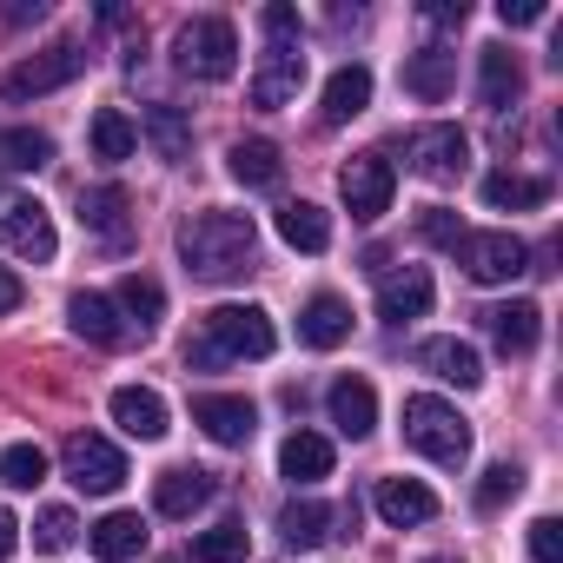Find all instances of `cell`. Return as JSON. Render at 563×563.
<instances>
[{
  "label": "cell",
  "mask_w": 563,
  "mask_h": 563,
  "mask_svg": "<svg viewBox=\"0 0 563 563\" xmlns=\"http://www.w3.org/2000/svg\"><path fill=\"white\" fill-rule=\"evenodd\" d=\"M431 272L424 265H405V272H391L385 286H378V319L385 325H411V319H424L431 312Z\"/></svg>",
  "instance_id": "obj_14"
},
{
  "label": "cell",
  "mask_w": 563,
  "mask_h": 563,
  "mask_svg": "<svg viewBox=\"0 0 563 563\" xmlns=\"http://www.w3.org/2000/svg\"><path fill=\"white\" fill-rule=\"evenodd\" d=\"M258 27H265V41H299V14L292 8H265Z\"/></svg>",
  "instance_id": "obj_43"
},
{
  "label": "cell",
  "mask_w": 563,
  "mask_h": 563,
  "mask_svg": "<svg viewBox=\"0 0 563 563\" xmlns=\"http://www.w3.org/2000/svg\"><path fill=\"white\" fill-rule=\"evenodd\" d=\"M192 424H199L212 444H245V438H252V424H258V411H252V398L199 391V398H192Z\"/></svg>",
  "instance_id": "obj_13"
},
{
  "label": "cell",
  "mask_w": 563,
  "mask_h": 563,
  "mask_svg": "<svg viewBox=\"0 0 563 563\" xmlns=\"http://www.w3.org/2000/svg\"><path fill=\"white\" fill-rule=\"evenodd\" d=\"M278 471H286L292 484H319V477H332V438H319V431H292L286 444H278Z\"/></svg>",
  "instance_id": "obj_29"
},
{
  "label": "cell",
  "mask_w": 563,
  "mask_h": 563,
  "mask_svg": "<svg viewBox=\"0 0 563 563\" xmlns=\"http://www.w3.org/2000/svg\"><path fill=\"white\" fill-rule=\"evenodd\" d=\"M424 563H457V556H424Z\"/></svg>",
  "instance_id": "obj_48"
},
{
  "label": "cell",
  "mask_w": 563,
  "mask_h": 563,
  "mask_svg": "<svg viewBox=\"0 0 563 563\" xmlns=\"http://www.w3.org/2000/svg\"><path fill=\"white\" fill-rule=\"evenodd\" d=\"M418 365L438 372V378L457 385V391L484 385V358H477V345H464V339H424V345H418Z\"/></svg>",
  "instance_id": "obj_21"
},
{
  "label": "cell",
  "mask_w": 563,
  "mask_h": 563,
  "mask_svg": "<svg viewBox=\"0 0 563 563\" xmlns=\"http://www.w3.org/2000/svg\"><path fill=\"white\" fill-rule=\"evenodd\" d=\"M457 258H464V272L477 278V286H504V278L530 272V245L517 232H464Z\"/></svg>",
  "instance_id": "obj_7"
},
{
  "label": "cell",
  "mask_w": 563,
  "mask_h": 563,
  "mask_svg": "<svg viewBox=\"0 0 563 563\" xmlns=\"http://www.w3.org/2000/svg\"><path fill=\"white\" fill-rule=\"evenodd\" d=\"M451 87H457V54H444V47H424V54H411L405 60V93H418V100H451Z\"/></svg>",
  "instance_id": "obj_24"
},
{
  "label": "cell",
  "mask_w": 563,
  "mask_h": 563,
  "mask_svg": "<svg viewBox=\"0 0 563 563\" xmlns=\"http://www.w3.org/2000/svg\"><path fill=\"white\" fill-rule=\"evenodd\" d=\"M47 159H54V140L41 126H8L0 133V166L8 173H41Z\"/></svg>",
  "instance_id": "obj_35"
},
{
  "label": "cell",
  "mask_w": 563,
  "mask_h": 563,
  "mask_svg": "<svg viewBox=\"0 0 563 563\" xmlns=\"http://www.w3.org/2000/svg\"><path fill=\"white\" fill-rule=\"evenodd\" d=\"M477 100H484L490 113H504V107L523 100V67H517L510 47H484V54H477Z\"/></svg>",
  "instance_id": "obj_19"
},
{
  "label": "cell",
  "mask_w": 563,
  "mask_h": 563,
  "mask_svg": "<svg viewBox=\"0 0 563 563\" xmlns=\"http://www.w3.org/2000/svg\"><path fill=\"white\" fill-rule=\"evenodd\" d=\"M21 550V523H14V510H0V563H8Z\"/></svg>",
  "instance_id": "obj_46"
},
{
  "label": "cell",
  "mask_w": 563,
  "mask_h": 563,
  "mask_svg": "<svg viewBox=\"0 0 563 563\" xmlns=\"http://www.w3.org/2000/svg\"><path fill=\"white\" fill-rule=\"evenodd\" d=\"M339 192H345L352 219H378V212H391L398 173H391V159H385V153H358V159L339 173Z\"/></svg>",
  "instance_id": "obj_10"
},
{
  "label": "cell",
  "mask_w": 563,
  "mask_h": 563,
  "mask_svg": "<svg viewBox=\"0 0 563 563\" xmlns=\"http://www.w3.org/2000/svg\"><path fill=\"white\" fill-rule=\"evenodd\" d=\"M225 159H232V179H239V186H258V192H272L278 179H286V159H278L272 140H239Z\"/></svg>",
  "instance_id": "obj_31"
},
{
  "label": "cell",
  "mask_w": 563,
  "mask_h": 563,
  "mask_svg": "<svg viewBox=\"0 0 563 563\" xmlns=\"http://www.w3.org/2000/svg\"><path fill=\"white\" fill-rule=\"evenodd\" d=\"M67 325H74V339H87V345H100V352H120V345L140 339V332L126 325V312H120L107 292H74V299H67Z\"/></svg>",
  "instance_id": "obj_12"
},
{
  "label": "cell",
  "mask_w": 563,
  "mask_h": 563,
  "mask_svg": "<svg viewBox=\"0 0 563 563\" xmlns=\"http://www.w3.org/2000/svg\"><path fill=\"white\" fill-rule=\"evenodd\" d=\"M173 60H179L186 80H232V67H239V34H232V21H225V14H206V21L179 27Z\"/></svg>",
  "instance_id": "obj_4"
},
{
  "label": "cell",
  "mask_w": 563,
  "mask_h": 563,
  "mask_svg": "<svg viewBox=\"0 0 563 563\" xmlns=\"http://www.w3.org/2000/svg\"><path fill=\"white\" fill-rule=\"evenodd\" d=\"M80 74H87V47H80V41H54L47 54L21 60L8 80H0V93H8V100H41V93H60V87H74Z\"/></svg>",
  "instance_id": "obj_6"
},
{
  "label": "cell",
  "mask_w": 563,
  "mask_h": 563,
  "mask_svg": "<svg viewBox=\"0 0 563 563\" xmlns=\"http://www.w3.org/2000/svg\"><path fill=\"white\" fill-rule=\"evenodd\" d=\"M113 306H120L126 325L146 339V332L159 325V312H166V286H159V278H146V272H126V278H120V292H113Z\"/></svg>",
  "instance_id": "obj_30"
},
{
  "label": "cell",
  "mask_w": 563,
  "mask_h": 563,
  "mask_svg": "<svg viewBox=\"0 0 563 563\" xmlns=\"http://www.w3.org/2000/svg\"><path fill=\"white\" fill-rule=\"evenodd\" d=\"M278 332L258 306H212L199 339L186 345V365H232V358H272Z\"/></svg>",
  "instance_id": "obj_2"
},
{
  "label": "cell",
  "mask_w": 563,
  "mask_h": 563,
  "mask_svg": "<svg viewBox=\"0 0 563 563\" xmlns=\"http://www.w3.org/2000/svg\"><path fill=\"white\" fill-rule=\"evenodd\" d=\"M245 556V523H212L192 537V563H239Z\"/></svg>",
  "instance_id": "obj_37"
},
{
  "label": "cell",
  "mask_w": 563,
  "mask_h": 563,
  "mask_svg": "<svg viewBox=\"0 0 563 563\" xmlns=\"http://www.w3.org/2000/svg\"><path fill=\"white\" fill-rule=\"evenodd\" d=\"M0 245H8L14 258H27V265H47V258L60 252L54 212H47L34 192H0Z\"/></svg>",
  "instance_id": "obj_5"
},
{
  "label": "cell",
  "mask_w": 563,
  "mask_h": 563,
  "mask_svg": "<svg viewBox=\"0 0 563 563\" xmlns=\"http://www.w3.org/2000/svg\"><path fill=\"white\" fill-rule=\"evenodd\" d=\"M74 537H80V523H74V510H67V504H47V510L34 517V550L60 556V550H74Z\"/></svg>",
  "instance_id": "obj_38"
},
{
  "label": "cell",
  "mask_w": 563,
  "mask_h": 563,
  "mask_svg": "<svg viewBox=\"0 0 563 563\" xmlns=\"http://www.w3.org/2000/svg\"><path fill=\"white\" fill-rule=\"evenodd\" d=\"M87 140H93V159L120 166V159H133V146H140V126H133L120 107H100V113H93V126H87Z\"/></svg>",
  "instance_id": "obj_33"
},
{
  "label": "cell",
  "mask_w": 563,
  "mask_h": 563,
  "mask_svg": "<svg viewBox=\"0 0 563 563\" xmlns=\"http://www.w3.org/2000/svg\"><path fill=\"white\" fill-rule=\"evenodd\" d=\"M530 556L537 563H563V523L556 517H537L530 523Z\"/></svg>",
  "instance_id": "obj_41"
},
{
  "label": "cell",
  "mask_w": 563,
  "mask_h": 563,
  "mask_svg": "<svg viewBox=\"0 0 563 563\" xmlns=\"http://www.w3.org/2000/svg\"><path fill=\"white\" fill-rule=\"evenodd\" d=\"M484 206H490V212H537V206H550V179L504 166V173L484 179Z\"/></svg>",
  "instance_id": "obj_27"
},
{
  "label": "cell",
  "mask_w": 563,
  "mask_h": 563,
  "mask_svg": "<svg viewBox=\"0 0 563 563\" xmlns=\"http://www.w3.org/2000/svg\"><path fill=\"white\" fill-rule=\"evenodd\" d=\"M365 107H372V67L352 60V67H339V74L325 80V107H319V113H325V126H345V120H358Z\"/></svg>",
  "instance_id": "obj_25"
},
{
  "label": "cell",
  "mask_w": 563,
  "mask_h": 563,
  "mask_svg": "<svg viewBox=\"0 0 563 563\" xmlns=\"http://www.w3.org/2000/svg\"><path fill=\"white\" fill-rule=\"evenodd\" d=\"M405 159H411L418 179L451 186V179H464V166H471V140H464L457 126H418V133L405 140Z\"/></svg>",
  "instance_id": "obj_8"
},
{
  "label": "cell",
  "mask_w": 563,
  "mask_h": 563,
  "mask_svg": "<svg viewBox=\"0 0 563 563\" xmlns=\"http://www.w3.org/2000/svg\"><path fill=\"white\" fill-rule=\"evenodd\" d=\"M87 543H93L100 563H133V556L146 550V523H140V510H107V517L87 530Z\"/></svg>",
  "instance_id": "obj_23"
},
{
  "label": "cell",
  "mask_w": 563,
  "mask_h": 563,
  "mask_svg": "<svg viewBox=\"0 0 563 563\" xmlns=\"http://www.w3.org/2000/svg\"><path fill=\"white\" fill-rule=\"evenodd\" d=\"M372 504H378V517H385L391 530H405V523H431V517H438V497H431L418 477H378Z\"/></svg>",
  "instance_id": "obj_18"
},
{
  "label": "cell",
  "mask_w": 563,
  "mask_h": 563,
  "mask_svg": "<svg viewBox=\"0 0 563 563\" xmlns=\"http://www.w3.org/2000/svg\"><path fill=\"white\" fill-rule=\"evenodd\" d=\"M418 232H424L431 245H444V252H457V245H464V219H457L451 206H424V219H418Z\"/></svg>",
  "instance_id": "obj_40"
},
{
  "label": "cell",
  "mask_w": 563,
  "mask_h": 563,
  "mask_svg": "<svg viewBox=\"0 0 563 563\" xmlns=\"http://www.w3.org/2000/svg\"><path fill=\"white\" fill-rule=\"evenodd\" d=\"M464 14H471L464 0H431V8H424V21H431V27H464Z\"/></svg>",
  "instance_id": "obj_44"
},
{
  "label": "cell",
  "mask_w": 563,
  "mask_h": 563,
  "mask_svg": "<svg viewBox=\"0 0 563 563\" xmlns=\"http://www.w3.org/2000/svg\"><path fill=\"white\" fill-rule=\"evenodd\" d=\"M179 258L192 278H239L258 258V225L245 212H192L179 225Z\"/></svg>",
  "instance_id": "obj_1"
},
{
  "label": "cell",
  "mask_w": 563,
  "mask_h": 563,
  "mask_svg": "<svg viewBox=\"0 0 563 563\" xmlns=\"http://www.w3.org/2000/svg\"><path fill=\"white\" fill-rule=\"evenodd\" d=\"M21 299H27V286H21V278H14L8 265H0V319H8V312H21Z\"/></svg>",
  "instance_id": "obj_45"
},
{
  "label": "cell",
  "mask_w": 563,
  "mask_h": 563,
  "mask_svg": "<svg viewBox=\"0 0 563 563\" xmlns=\"http://www.w3.org/2000/svg\"><path fill=\"white\" fill-rule=\"evenodd\" d=\"M299 339H306L312 352H339V345L352 339V306H345L339 292L306 299V312H299Z\"/></svg>",
  "instance_id": "obj_20"
},
{
  "label": "cell",
  "mask_w": 563,
  "mask_h": 563,
  "mask_svg": "<svg viewBox=\"0 0 563 563\" xmlns=\"http://www.w3.org/2000/svg\"><path fill=\"white\" fill-rule=\"evenodd\" d=\"M0 484H8V490L47 484V451L41 444H8V451H0Z\"/></svg>",
  "instance_id": "obj_36"
},
{
  "label": "cell",
  "mask_w": 563,
  "mask_h": 563,
  "mask_svg": "<svg viewBox=\"0 0 563 563\" xmlns=\"http://www.w3.org/2000/svg\"><path fill=\"white\" fill-rule=\"evenodd\" d=\"M133 199H126V186H87L80 192V225L93 232V239H107V245H126V232H133Z\"/></svg>",
  "instance_id": "obj_15"
},
{
  "label": "cell",
  "mask_w": 563,
  "mask_h": 563,
  "mask_svg": "<svg viewBox=\"0 0 563 563\" xmlns=\"http://www.w3.org/2000/svg\"><path fill=\"white\" fill-rule=\"evenodd\" d=\"M140 133H146V146H153V153H159L166 166H179V159L192 153V120H186L179 107H166V100L140 113Z\"/></svg>",
  "instance_id": "obj_26"
},
{
  "label": "cell",
  "mask_w": 563,
  "mask_h": 563,
  "mask_svg": "<svg viewBox=\"0 0 563 563\" xmlns=\"http://www.w3.org/2000/svg\"><path fill=\"white\" fill-rule=\"evenodd\" d=\"M60 464H67V477H74L80 490H93V497H107V490L126 484V457H120V444H107V438H93V431H74L67 451H60Z\"/></svg>",
  "instance_id": "obj_9"
},
{
  "label": "cell",
  "mask_w": 563,
  "mask_h": 563,
  "mask_svg": "<svg viewBox=\"0 0 563 563\" xmlns=\"http://www.w3.org/2000/svg\"><path fill=\"white\" fill-rule=\"evenodd\" d=\"M332 523H339V510H325V504H286L278 510V530H286L292 550H319L332 537Z\"/></svg>",
  "instance_id": "obj_34"
},
{
  "label": "cell",
  "mask_w": 563,
  "mask_h": 563,
  "mask_svg": "<svg viewBox=\"0 0 563 563\" xmlns=\"http://www.w3.org/2000/svg\"><path fill=\"white\" fill-rule=\"evenodd\" d=\"M113 424H120L126 438L153 444V438H166V398H159L153 385H120V391H113Z\"/></svg>",
  "instance_id": "obj_17"
},
{
  "label": "cell",
  "mask_w": 563,
  "mask_h": 563,
  "mask_svg": "<svg viewBox=\"0 0 563 563\" xmlns=\"http://www.w3.org/2000/svg\"><path fill=\"white\" fill-rule=\"evenodd\" d=\"M325 411H332V424H339L345 438H372V424H378V391H372L365 378H339V385L325 391Z\"/></svg>",
  "instance_id": "obj_22"
},
{
  "label": "cell",
  "mask_w": 563,
  "mask_h": 563,
  "mask_svg": "<svg viewBox=\"0 0 563 563\" xmlns=\"http://www.w3.org/2000/svg\"><path fill=\"white\" fill-rule=\"evenodd\" d=\"M47 14V0H14V8H8V21L21 27V21H41Z\"/></svg>",
  "instance_id": "obj_47"
},
{
  "label": "cell",
  "mask_w": 563,
  "mask_h": 563,
  "mask_svg": "<svg viewBox=\"0 0 563 563\" xmlns=\"http://www.w3.org/2000/svg\"><path fill=\"white\" fill-rule=\"evenodd\" d=\"M484 332H490L497 352L523 358V352H537V339H543V312H537L530 299H510V306H490V312H484Z\"/></svg>",
  "instance_id": "obj_16"
},
{
  "label": "cell",
  "mask_w": 563,
  "mask_h": 563,
  "mask_svg": "<svg viewBox=\"0 0 563 563\" xmlns=\"http://www.w3.org/2000/svg\"><path fill=\"white\" fill-rule=\"evenodd\" d=\"M299 87H306V54H299V41H265V60H258V74H252V107H286V100H299Z\"/></svg>",
  "instance_id": "obj_11"
},
{
  "label": "cell",
  "mask_w": 563,
  "mask_h": 563,
  "mask_svg": "<svg viewBox=\"0 0 563 563\" xmlns=\"http://www.w3.org/2000/svg\"><path fill=\"white\" fill-rule=\"evenodd\" d=\"M405 444H411L418 457L444 464V471H464V457H471V424L457 418V405L418 391V398H405Z\"/></svg>",
  "instance_id": "obj_3"
},
{
  "label": "cell",
  "mask_w": 563,
  "mask_h": 563,
  "mask_svg": "<svg viewBox=\"0 0 563 563\" xmlns=\"http://www.w3.org/2000/svg\"><path fill=\"white\" fill-rule=\"evenodd\" d=\"M517 490H523V464H510V457H504V464H490V471L477 477V510H504Z\"/></svg>",
  "instance_id": "obj_39"
},
{
  "label": "cell",
  "mask_w": 563,
  "mask_h": 563,
  "mask_svg": "<svg viewBox=\"0 0 563 563\" xmlns=\"http://www.w3.org/2000/svg\"><path fill=\"white\" fill-rule=\"evenodd\" d=\"M206 497H212V477H206V471H186V464H179V471H159V477H153V510H159V517H192Z\"/></svg>",
  "instance_id": "obj_28"
},
{
  "label": "cell",
  "mask_w": 563,
  "mask_h": 563,
  "mask_svg": "<svg viewBox=\"0 0 563 563\" xmlns=\"http://www.w3.org/2000/svg\"><path fill=\"white\" fill-rule=\"evenodd\" d=\"M278 239H286L292 252H325L332 245V219L312 199H292L286 212H278Z\"/></svg>",
  "instance_id": "obj_32"
},
{
  "label": "cell",
  "mask_w": 563,
  "mask_h": 563,
  "mask_svg": "<svg viewBox=\"0 0 563 563\" xmlns=\"http://www.w3.org/2000/svg\"><path fill=\"white\" fill-rule=\"evenodd\" d=\"M497 21L504 27H537L543 21V0H497Z\"/></svg>",
  "instance_id": "obj_42"
}]
</instances>
